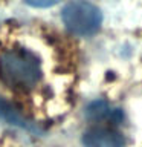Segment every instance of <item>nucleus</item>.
Listing matches in <instances>:
<instances>
[{
	"label": "nucleus",
	"mask_w": 142,
	"mask_h": 147,
	"mask_svg": "<svg viewBox=\"0 0 142 147\" xmlns=\"http://www.w3.org/2000/svg\"><path fill=\"white\" fill-rule=\"evenodd\" d=\"M0 77L11 87L29 90L41 81V63L29 49L14 48L0 55Z\"/></svg>",
	"instance_id": "1"
},
{
	"label": "nucleus",
	"mask_w": 142,
	"mask_h": 147,
	"mask_svg": "<svg viewBox=\"0 0 142 147\" xmlns=\"http://www.w3.org/2000/svg\"><path fill=\"white\" fill-rule=\"evenodd\" d=\"M61 18L67 31L80 37L93 35L102 23L99 8L87 0H73L67 3L61 12Z\"/></svg>",
	"instance_id": "2"
},
{
	"label": "nucleus",
	"mask_w": 142,
	"mask_h": 147,
	"mask_svg": "<svg viewBox=\"0 0 142 147\" xmlns=\"http://www.w3.org/2000/svg\"><path fill=\"white\" fill-rule=\"evenodd\" d=\"M84 147H125L122 133L109 127H92L82 133Z\"/></svg>",
	"instance_id": "3"
},
{
	"label": "nucleus",
	"mask_w": 142,
	"mask_h": 147,
	"mask_svg": "<svg viewBox=\"0 0 142 147\" xmlns=\"http://www.w3.org/2000/svg\"><path fill=\"white\" fill-rule=\"evenodd\" d=\"M86 117L90 121H112L118 123L122 118L121 110L113 109L112 106L105 101H93L89 104V107L86 109Z\"/></svg>",
	"instance_id": "4"
},
{
	"label": "nucleus",
	"mask_w": 142,
	"mask_h": 147,
	"mask_svg": "<svg viewBox=\"0 0 142 147\" xmlns=\"http://www.w3.org/2000/svg\"><path fill=\"white\" fill-rule=\"evenodd\" d=\"M0 118H3L5 121H8L9 124H14V126L26 129V130L38 132V129H37L34 124L27 121V119L23 117V115L18 112L11 103H8L6 100L2 98V96H0Z\"/></svg>",
	"instance_id": "5"
},
{
	"label": "nucleus",
	"mask_w": 142,
	"mask_h": 147,
	"mask_svg": "<svg viewBox=\"0 0 142 147\" xmlns=\"http://www.w3.org/2000/svg\"><path fill=\"white\" fill-rule=\"evenodd\" d=\"M25 2L32 8H50L60 3L61 0H25Z\"/></svg>",
	"instance_id": "6"
}]
</instances>
